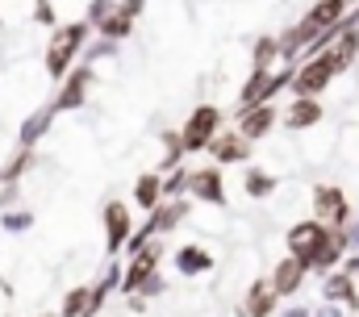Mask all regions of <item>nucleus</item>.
<instances>
[{
    "mask_svg": "<svg viewBox=\"0 0 359 317\" xmlns=\"http://www.w3.org/2000/svg\"><path fill=\"white\" fill-rule=\"evenodd\" d=\"M0 230L4 234H29L34 230V209H21V205L17 209H4L0 213Z\"/></svg>",
    "mask_w": 359,
    "mask_h": 317,
    "instance_id": "obj_29",
    "label": "nucleus"
},
{
    "mask_svg": "<svg viewBox=\"0 0 359 317\" xmlns=\"http://www.w3.org/2000/svg\"><path fill=\"white\" fill-rule=\"evenodd\" d=\"M126 309L130 313H147V297H126Z\"/></svg>",
    "mask_w": 359,
    "mask_h": 317,
    "instance_id": "obj_39",
    "label": "nucleus"
},
{
    "mask_svg": "<svg viewBox=\"0 0 359 317\" xmlns=\"http://www.w3.org/2000/svg\"><path fill=\"white\" fill-rule=\"evenodd\" d=\"M355 72H359V67H355Z\"/></svg>",
    "mask_w": 359,
    "mask_h": 317,
    "instance_id": "obj_43",
    "label": "nucleus"
},
{
    "mask_svg": "<svg viewBox=\"0 0 359 317\" xmlns=\"http://www.w3.org/2000/svg\"><path fill=\"white\" fill-rule=\"evenodd\" d=\"M88 313V284H72L59 301V317H84Z\"/></svg>",
    "mask_w": 359,
    "mask_h": 317,
    "instance_id": "obj_28",
    "label": "nucleus"
},
{
    "mask_svg": "<svg viewBox=\"0 0 359 317\" xmlns=\"http://www.w3.org/2000/svg\"><path fill=\"white\" fill-rule=\"evenodd\" d=\"M318 297H322L326 305H343L347 313H359V280H355V276H347L343 267H334V271H326V276H322Z\"/></svg>",
    "mask_w": 359,
    "mask_h": 317,
    "instance_id": "obj_16",
    "label": "nucleus"
},
{
    "mask_svg": "<svg viewBox=\"0 0 359 317\" xmlns=\"http://www.w3.org/2000/svg\"><path fill=\"white\" fill-rule=\"evenodd\" d=\"M309 17H313L322 29H330V25H339V21L347 17V0H313V4H309Z\"/></svg>",
    "mask_w": 359,
    "mask_h": 317,
    "instance_id": "obj_27",
    "label": "nucleus"
},
{
    "mask_svg": "<svg viewBox=\"0 0 359 317\" xmlns=\"http://www.w3.org/2000/svg\"><path fill=\"white\" fill-rule=\"evenodd\" d=\"M117 8H121L126 17H134V21H138V17L147 13V0H117Z\"/></svg>",
    "mask_w": 359,
    "mask_h": 317,
    "instance_id": "obj_37",
    "label": "nucleus"
},
{
    "mask_svg": "<svg viewBox=\"0 0 359 317\" xmlns=\"http://www.w3.org/2000/svg\"><path fill=\"white\" fill-rule=\"evenodd\" d=\"M184 142H180V130L176 126H163V134H159V158H155V171H172L184 163Z\"/></svg>",
    "mask_w": 359,
    "mask_h": 317,
    "instance_id": "obj_23",
    "label": "nucleus"
},
{
    "mask_svg": "<svg viewBox=\"0 0 359 317\" xmlns=\"http://www.w3.org/2000/svg\"><path fill=\"white\" fill-rule=\"evenodd\" d=\"M330 113H326V100L322 96H288V104L280 109V130L284 134H305L313 126H322Z\"/></svg>",
    "mask_w": 359,
    "mask_h": 317,
    "instance_id": "obj_11",
    "label": "nucleus"
},
{
    "mask_svg": "<svg viewBox=\"0 0 359 317\" xmlns=\"http://www.w3.org/2000/svg\"><path fill=\"white\" fill-rule=\"evenodd\" d=\"M21 205V184H0V213Z\"/></svg>",
    "mask_w": 359,
    "mask_h": 317,
    "instance_id": "obj_35",
    "label": "nucleus"
},
{
    "mask_svg": "<svg viewBox=\"0 0 359 317\" xmlns=\"http://www.w3.org/2000/svg\"><path fill=\"white\" fill-rule=\"evenodd\" d=\"M326 238H330V226H322L318 217H297V222H288V230H284V255H297L301 263H309L313 250H318Z\"/></svg>",
    "mask_w": 359,
    "mask_h": 317,
    "instance_id": "obj_12",
    "label": "nucleus"
},
{
    "mask_svg": "<svg viewBox=\"0 0 359 317\" xmlns=\"http://www.w3.org/2000/svg\"><path fill=\"white\" fill-rule=\"evenodd\" d=\"M309 217H318L322 226H351V217H355V205H351V196H347V188L343 184H326V180H318L313 188H309Z\"/></svg>",
    "mask_w": 359,
    "mask_h": 317,
    "instance_id": "obj_4",
    "label": "nucleus"
},
{
    "mask_svg": "<svg viewBox=\"0 0 359 317\" xmlns=\"http://www.w3.org/2000/svg\"><path fill=\"white\" fill-rule=\"evenodd\" d=\"M113 8H117V0H88V8H84V21L96 29V25H100V21L113 13Z\"/></svg>",
    "mask_w": 359,
    "mask_h": 317,
    "instance_id": "obj_33",
    "label": "nucleus"
},
{
    "mask_svg": "<svg viewBox=\"0 0 359 317\" xmlns=\"http://www.w3.org/2000/svg\"><path fill=\"white\" fill-rule=\"evenodd\" d=\"M313 317H351V313H347L343 305H326V301H322V305H313Z\"/></svg>",
    "mask_w": 359,
    "mask_h": 317,
    "instance_id": "obj_38",
    "label": "nucleus"
},
{
    "mask_svg": "<svg viewBox=\"0 0 359 317\" xmlns=\"http://www.w3.org/2000/svg\"><path fill=\"white\" fill-rule=\"evenodd\" d=\"M251 151H255V147H251V142H247L234 126H222V130H217V138L209 142V151H205V155L213 158L217 167H247Z\"/></svg>",
    "mask_w": 359,
    "mask_h": 317,
    "instance_id": "obj_15",
    "label": "nucleus"
},
{
    "mask_svg": "<svg viewBox=\"0 0 359 317\" xmlns=\"http://www.w3.org/2000/svg\"><path fill=\"white\" fill-rule=\"evenodd\" d=\"M247 67H251V72H271V67H280V42H276V34H259V38L251 42Z\"/></svg>",
    "mask_w": 359,
    "mask_h": 317,
    "instance_id": "obj_22",
    "label": "nucleus"
},
{
    "mask_svg": "<svg viewBox=\"0 0 359 317\" xmlns=\"http://www.w3.org/2000/svg\"><path fill=\"white\" fill-rule=\"evenodd\" d=\"M88 42H92V25L84 17L80 21H59L50 29V38H46V50H42V72H46V79L59 83V79L80 63V55H84Z\"/></svg>",
    "mask_w": 359,
    "mask_h": 317,
    "instance_id": "obj_1",
    "label": "nucleus"
},
{
    "mask_svg": "<svg viewBox=\"0 0 359 317\" xmlns=\"http://www.w3.org/2000/svg\"><path fill=\"white\" fill-rule=\"evenodd\" d=\"M288 79L292 67H271V72H247V79L238 83V109H251V104H268L280 92H288Z\"/></svg>",
    "mask_w": 359,
    "mask_h": 317,
    "instance_id": "obj_8",
    "label": "nucleus"
},
{
    "mask_svg": "<svg viewBox=\"0 0 359 317\" xmlns=\"http://www.w3.org/2000/svg\"><path fill=\"white\" fill-rule=\"evenodd\" d=\"M159 201H163V171L147 167V171L134 180V188H130V205H134V209H142V213H151Z\"/></svg>",
    "mask_w": 359,
    "mask_h": 317,
    "instance_id": "obj_21",
    "label": "nucleus"
},
{
    "mask_svg": "<svg viewBox=\"0 0 359 317\" xmlns=\"http://www.w3.org/2000/svg\"><path fill=\"white\" fill-rule=\"evenodd\" d=\"M38 163H42V155H38V151H25V147H17V151L8 155V163L0 167V171H4V184H21V180H25V175L38 167Z\"/></svg>",
    "mask_w": 359,
    "mask_h": 317,
    "instance_id": "obj_25",
    "label": "nucleus"
},
{
    "mask_svg": "<svg viewBox=\"0 0 359 317\" xmlns=\"http://www.w3.org/2000/svg\"><path fill=\"white\" fill-rule=\"evenodd\" d=\"M134 25H138L134 17H126L121 8H113V13H109V17H104V21H100L96 29H92V34H96V38H104V42H130Z\"/></svg>",
    "mask_w": 359,
    "mask_h": 317,
    "instance_id": "obj_24",
    "label": "nucleus"
},
{
    "mask_svg": "<svg viewBox=\"0 0 359 317\" xmlns=\"http://www.w3.org/2000/svg\"><path fill=\"white\" fill-rule=\"evenodd\" d=\"M188 217H192V201L176 196V201H159L147 213V226L155 230V238H168V234H176L180 226H188Z\"/></svg>",
    "mask_w": 359,
    "mask_h": 317,
    "instance_id": "obj_17",
    "label": "nucleus"
},
{
    "mask_svg": "<svg viewBox=\"0 0 359 317\" xmlns=\"http://www.w3.org/2000/svg\"><path fill=\"white\" fill-rule=\"evenodd\" d=\"M243 192L251 201H276L280 196V175L268 171L264 163H247L243 167Z\"/></svg>",
    "mask_w": 359,
    "mask_h": 317,
    "instance_id": "obj_20",
    "label": "nucleus"
},
{
    "mask_svg": "<svg viewBox=\"0 0 359 317\" xmlns=\"http://www.w3.org/2000/svg\"><path fill=\"white\" fill-rule=\"evenodd\" d=\"M42 317H59V313H42Z\"/></svg>",
    "mask_w": 359,
    "mask_h": 317,
    "instance_id": "obj_41",
    "label": "nucleus"
},
{
    "mask_svg": "<svg viewBox=\"0 0 359 317\" xmlns=\"http://www.w3.org/2000/svg\"><path fill=\"white\" fill-rule=\"evenodd\" d=\"M29 25L55 29V25H59V13H55V4H50V0H34V8H29Z\"/></svg>",
    "mask_w": 359,
    "mask_h": 317,
    "instance_id": "obj_32",
    "label": "nucleus"
},
{
    "mask_svg": "<svg viewBox=\"0 0 359 317\" xmlns=\"http://www.w3.org/2000/svg\"><path fill=\"white\" fill-rule=\"evenodd\" d=\"M55 117H59V113H55L50 104H38L34 113H25V121L17 126V147H25V151H38V142H42V138L55 130Z\"/></svg>",
    "mask_w": 359,
    "mask_h": 317,
    "instance_id": "obj_19",
    "label": "nucleus"
},
{
    "mask_svg": "<svg viewBox=\"0 0 359 317\" xmlns=\"http://www.w3.org/2000/svg\"><path fill=\"white\" fill-rule=\"evenodd\" d=\"M188 201H192V205H209V209H230V196H226V167H217V163L192 167V171H188Z\"/></svg>",
    "mask_w": 359,
    "mask_h": 317,
    "instance_id": "obj_9",
    "label": "nucleus"
},
{
    "mask_svg": "<svg viewBox=\"0 0 359 317\" xmlns=\"http://www.w3.org/2000/svg\"><path fill=\"white\" fill-rule=\"evenodd\" d=\"M276 309H280V297L271 292L268 276H255L238 301V317H276Z\"/></svg>",
    "mask_w": 359,
    "mask_h": 317,
    "instance_id": "obj_18",
    "label": "nucleus"
},
{
    "mask_svg": "<svg viewBox=\"0 0 359 317\" xmlns=\"http://www.w3.org/2000/svg\"><path fill=\"white\" fill-rule=\"evenodd\" d=\"M234 130H238L251 147H264L268 138H276V130H280V104L268 100V104L238 109V113H234Z\"/></svg>",
    "mask_w": 359,
    "mask_h": 317,
    "instance_id": "obj_10",
    "label": "nucleus"
},
{
    "mask_svg": "<svg viewBox=\"0 0 359 317\" xmlns=\"http://www.w3.org/2000/svg\"><path fill=\"white\" fill-rule=\"evenodd\" d=\"M134 205L130 201H121V196H113V201H104L100 205V230H104V255L109 259H121L126 255V242L134 234Z\"/></svg>",
    "mask_w": 359,
    "mask_h": 317,
    "instance_id": "obj_5",
    "label": "nucleus"
},
{
    "mask_svg": "<svg viewBox=\"0 0 359 317\" xmlns=\"http://www.w3.org/2000/svg\"><path fill=\"white\" fill-rule=\"evenodd\" d=\"M100 292H117L121 288V259H104V267H100V276L92 280Z\"/></svg>",
    "mask_w": 359,
    "mask_h": 317,
    "instance_id": "obj_31",
    "label": "nucleus"
},
{
    "mask_svg": "<svg viewBox=\"0 0 359 317\" xmlns=\"http://www.w3.org/2000/svg\"><path fill=\"white\" fill-rule=\"evenodd\" d=\"M226 126V109L222 104H213V100H201V104H192L188 109V117L180 121V142H184V155H205L209 151V142L217 138V130Z\"/></svg>",
    "mask_w": 359,
    "mask_h": 317,
    "instance_id": "obj_2",
    "label": "nucleus"
},
{
    "mask_svg": "<svg viewBox=\"0 0 359 317\" xmlns=\"http://www.w3.org/2000/svg\"><path fill=\"white\" fill-rule=\"evenodd\" d=\"M339 79V67L326 50L318 55H305L297 67H292V79H288V96H326L330 83Z\"/></svg>",
    "mask_w": 359,
    "mask_h": 317,
    "instance_id": "obj_3",
    "label": "nucleus"
},
{
    "mask_svg": "<svg viewBox=\"0 0 359 317\" xmlns=\"http://www.w3.org/2000/svg\"><path fill=\"white\" fill-rule=\"evenodd\" d=\"M334 155H339L343 167L359 171V121H351V126L339 130V147H334Z\"/></svg>",
    "mask_w": 359,
    "mask_h": 317,
    "instance_id": "obj_26",
    "label": "nucleus"
},
{
    "mask_svg": "<svg viewBox=\"0 0 359 317\" xmlns=\"http://www.w3.org/2000/svg\"><path fill=\"white\" fill-rule=\"evenodd\" d=\"M168 259H172V267H176L184 280H201V276H213V271H217V263H222V250H217L209 238H192V242L176 246Z\"/></svg>",
    "mask_w": 359,
    "mask_h": 317,
    "instance_id": "obj_7",
    "label": "nucleus"
},
{
    "mask_svg": "<svg viewBox=\"0 0 359 317\" xmlns=\"http://www.w3.org/2000/svg\"><path fill=\"white\" fill-rule=\"evenodd\" d=\"M347 234H351V250H359V222L351 217V226H347Z\"/></svg>",
    "mask_w": 359,
    "mask_h": 317,
    "instance_id": "obj_40",
    "label": "nucleus"
},
{
    "mask_svg": "<svg viewBox=\"0 0 359 317\" xmlns=\"http://www.w3.org/2000/svg\"><path fill=\"white\" fill-rule=\"evenodd\" d=\"M305 280H309V267H305L297 255H280L268 271V284L280 301H297V297L305 292Z\"/></svg>",
    "mask_w": 359,
    "mask_h": 317,
    "instance_id": "obj_14",
    "label": "nucleus"
},
{
    "mask_svg": "<svg viewBox=\"0 0 359 317\" xmlns=\"http://www.w3.org/2000/svg\"><path fill=\"white\" fill-rule=\"evenodd\" d=\"M292 147H297V158L322 167V163H330L334 147H339V130H334L330 117H326L322 126H313V130H305V134H292Z\"/></svg>",
    "mask_w": 359,
    "mask_h": 317,
    "instance_id": "obj_13",
    "label": "nucleus"
},
{
    "mask_svg": "<svg viewBox=\"0 0 359 317\" xmlns=\"http://www.w3.org/2000/svg\"><path fill=\"white\" fill-rule=\"evenodd\" d=\"M92 83H96V67H92V63H76L67 76L55 83V96H50L46 104H50L55 113H80V109L88 104Z\"/></svg>",
    "mask_w": 359,
    "mask_h": 317,
    "instance_id": "obj_6",
    "label": "nucleus"
},
{
    "mask_svg": "<svg viewBox=\"0 0 359 317\" xmlns=\"http://www.w3.org/2000/svg\"><path fill=\"white\" fill-rule=\"evenodd\" d=\"M276 317H313V305H305V301H284V309H276Z\"/></svg>",
    "mask_w": 359,
    "mask_h": 317,
    "instance_id": "obj_36",
    "label": "nucleus"
},
{
    "mask_svg": "<svg viewBox=\"0 0 359 317\" xmlns=\"http://www.w3.org/2000/svg\"><path fill=\"white\" fill-rule=\"evenodd\" d=\"M0 184H4V171H0Z\"/></svg>",
    "mask_w": 359,
    "mask_h": 317,
    "instance_id": "obj_42",
    "label": "nucleus"
},
{
    "mask_svg": "<svg viewBox=\"0 0 359 317\" xmlns=\"http://www.w3.org/2000/svg\"><path fill=\"white\" fill-rule=\"evenodd\" d=\"M188 163H180L172 171H163V201H176V196H188Z\"/></svg>",
    "mask_w": 359,
    "mask_h": 317,
    "instance_id": "obj_30",
    "label": "nucleus"
},
{
    "mask_svg": "<svg viewBox=\"0 0 359 317\" xmlns=\"http://www.w3.org/2000/svg\"><path fill=\"white\" fill-rule=\"evenodd\" d=\"M163 292H168V276H163V271H155V276H151V280H147V284H142V288L134 292V297H147V301H159Z\"/></svg>",
    "mask_w": 359,
    "mask_h": 317,
    "instance_id": "obj_34",
    "label": "nucleus"
}]
</instances>
